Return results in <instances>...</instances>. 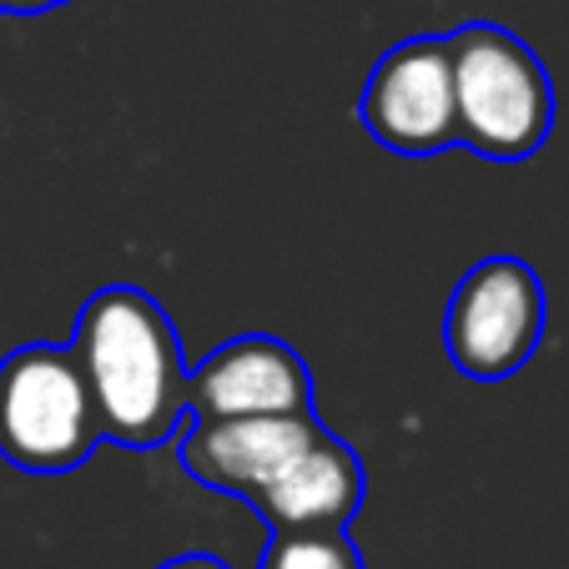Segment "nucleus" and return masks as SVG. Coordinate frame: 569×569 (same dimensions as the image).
<instances>
[{
  "mask_svg": "<svg viewBox=\"0 0 569 569\" xmlns=\"http://www.w3.org/2000/svg\"><path fill=\"white\" fill-rule=\"evenodd\" d=\"M71 348L81 353L97 388L107 443L151 453L182 439V429L192 423V403H187L192 363L182 353L172 312L147 288L131 282L97 288L76 312Z\"/></svg>",
  "mask_w": 569,
  "mask_h": 569,
  "instance_id": "1",
  "label": "nucleus"
},
{
  "mask_svg": "<svg viewBox=\"0 0 569 569\" xmlns=\"http://www.w3.org/2000/svg\"><path fill=\"white\" fill-rule=\"evenodd\" d=\"M107 443L97 388L71 343H21L0 358V459L21 473H71Z\"/></svg>",
  "mask_w": 569,
  "mask_h": 569,
  "instance_id": "2",
  "label": "nucleus"
},
{
  "mask_svg": "<svg viewBox=\"0 0 569 569\" xmlns=\"http://www.w3.org/2000/svg\"><path fill=\"white\" fill-rule=\"evenodd\" d=\"M453 41L459 147L483 161H529L555 127V87L539 51L495 21H463Z\"/></svg>",
  "mask_w": 569,
  "mask_h": 569,
  "instance_id": "3",
  "label": "nucleus"
},
{
  "mask_svg": "<svg viewBox=\"0 0 569 569\" xmlns=\"http://www.w3.org/2000/svg\"><path fill=\"white\" fill-rule=\"evenodd\" d=\"M545 322V278L525 258L495 252L453 282L443 308V353L473 383H505L539 353Z\"/></svg>",
  "mask_w": 569,
  "mask_h": 569,
  "instance_id": "4",
  "label": "nucleus"
},
{
  "mask_svg": "<svg viewBox=\"0 0 569 569\" xmlns=\"http://www.w3.org/2000/svg\"><path fill=\"white\" fill-rule=\"evenodd\" d=\"M358 121L393 157L459 147V87L449 36H403L373 61L358 91Z\"/></svg>",
  "mask_w": 569,
  "mask_h": 569,
  "instance_id": "5",
  "label": "nucleus"
},
{
  "mask_svg": "<svg viewBox=\"0 0 569 569\" xmlns=\"http://www.w3.org/2000/svg\"><path fill=\"white\" fill-rule=\"evenodd\" d=\"M322 433L318 413H252V419H192L177 439L187 479L232 499H258Z\"/></svg>",
  "mask_w": 569,
  "mask_h": 569,
  "instance_id": "6",
  "label": "nucleus"
},
{
  "mask_svg": "<svg viewBox=\"0 0 569 569\" xmlns=\"http://www.w3.org/2000/svg\"><path fill=\"white\" fill-rule=\"evenodd\" d=\"M192 419H252V413H312V373L292 343L272 333H237L192 363Z\"/></svg>",
  "mask_w": 569,
  "mask_h": 569,
  "instance_id": "7",
  "label": "nucleus"
},
{
  "mask_svg": "<svg viewBox=\"0 0 569 569\" xmlns=\"http://www.w3.org/2000/svg\"><path fill=\"white\" fill-rule=\"evenodd\" d=\"M368 495V469L333 429H322L278 479L252 499L268 529H302V525H353Z\"/></svg>",
  "mask_w": 569,
  "mask_h": 569,
  "instance_id": "8",
  "label": "nucleus"
},
{
  "mask_svg": "<svg viewBox=\"0 0 569 569\" xmlns=\"http://www.w3.org/2000/svg\"><path fill=\"white\" fill-rule=\"evenodd\" d=\"M258 569H368V565L363 549L348 535V525H302V529H272Z\"/></svg>",
  "mask_w": 569,
  "mask_h": 569,
  "instance_id": "9",
  "label": "nucleus"
},
{
  "mask_svg": "<svg viewBox=\"0 0 569 569\" xmlns=\"http://www.w3.org/2000/svg\"><path fill=\"white\" fill-rule=\"evenodd\" d=\"M157 569H232L222 555H207V549H192V555H172V559H161Z\"/></svg>",
  "mask_w": 569,
  "mask_h": 569,
  "instance_id": "10",
  "label": "nucleus"
},
{
  "mask_svg": "<svg viewBox=\"0 0 569 569\" xmlns=\"http://www.w3.org/2000/svg\"><path fill=\"white\" fill-rule=\"evenodd\" d=\"M71 0H0V11L6 16H46V11H61Z\"/></svg>",
  "mask_w": 569,
  "mask_h": 569,
  "instance_id": "11",
  "label": "nucleus"
},
{
  "mask_svg": "<svg viewBox=\"0 0 569 569\" xmlns=\"http://www.w3.org/2000/svg\"><path fill=\"white\" fill-rule=\"evenodd\" d=\"M0 16H6V11H0Z\"/></svg>",
  "mask_w": 569,
  "mask_h": 569,
  "instance_id": "12",
  "label": "nucleus"
}]
</instances>
